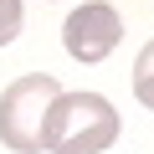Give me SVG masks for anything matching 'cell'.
<instances>
[{
    "instance_id": "6da1fadb",
    "label": "cell",
    "mask_w": 154,
    "mask_h": 154,
    "mask_svg": "<svg viewBox=\"0 0 154 154\" xmlns=\"http://www.w3.org/2000/svg\"><path fill=\"white\" fill-rule=\"evenodd\" d=\"M118 139V113L98 93H57L41 134V154H103Z\"/></svg>"
},
{
    "instance_id": "277c9868",
    "label": "cell",
    "mask_w": 154,
    "mask_h": 154,
    "mask_svg": "<svg viewBox=\"0 0 154 154\" xmlns=\"http://www.w3.org/2000/svg\"><path fill=\"white\" fill-rule=\"evenodd\" d=\"M134 98L144 103V108H154V41L139 51V62H134Z\"/></svg>"
},
{
    "instance_id": "5b68a950",
    "label": "cell",
    "mask_w": 154,
    "mask_h": 154,
    "mask_svg": "<svg viewBox=\"0 0 154 154\" xmlns=\"http://www.w3.org/2000/svg\"><path fill=\"white\" fill-rule=\"evenodd\" d=\"M16 31H21V0H0V46L16 41Z\"/></svg>"
},
{
    "instance_id": "7a4b0ae2",
    "label": "cell",
    "mask_w": 154,
    "mask_h": 154,
    "mask_svg": "<svg viewBox=\"0 0 154 154\" xmlns=\"http://www.w3.org/2000/svg\"><path fill=\"white\" fill-rule=\"evenodd\" d=\"M57 77L51 72H26L0 93V144L16 154H41V134H46V113L57 103Z\"/></svg>"
},
{
    "instance_id": "3957f363",
    "label": "cell",
    "mask_w": 154,
    "mask_h": 154,
    "mask_svg": "<svg viewBox=\"0 0 154 154\" xmlns=\"http://www.w3.org/2000/svg\"><path fill=\"white\" fill-rule=\"evenodd\" d=\"M118 36H123L118 11L103 5V0H93V5H82V11H72L67 26H62V41H67V51H72L77 62H103V57L118 46Z\"/></svg>"
}]
</instances>
